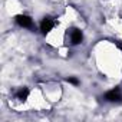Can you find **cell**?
I'll return each instance as SVG.
<instances>
[{
    "label": "cell",
    "instance_id": "cell-5",
    "mask_svg": "<svg viewBox=\"0 0 122 122\" xmlns=\"http://www.w3.org/2000/svg\"><path fill=\"white\" fill-rule=\"evenodd\" d=\"M16 96H17V99H19V101H26V99H27V96H29V89H27V88H22V89L17 92V95H16Z\"/></svg>",
    "mask_w": 122,
    "mask_h": 122
},
{
    "label": "cell",
    "instance_id": "cell-2",
    "mask_svg": "<svg viewBox=\"0 0 122 122\" xmlns=\"http://www.w3.org/2000/svg\"><path fill=\"white\" fill-rule=\"evenodd\" d=\"M16 22H17V25L22 26V27H27V29H30V27L33 26L32 19H30L29 16H26V15H19V16H16Z\"/></svg>",
    "mask_w": 122,
    "mask_h": 122
},
{
    "label": "cell",
    "instance_id": "cell-4",
    "mask_svg": "<svg viewBox=\"0 0 122 122\" xmlns=\"http://www.w3.org/2000/svg\"><path fill=\"white\" fill-rule=\"evenodd\" d=\"M83 40V35L79 29H72L71 30V42L73 45H79L81 42Z\"/></svg>",
    "mask_w": 122,
    "mask_h": 122
},
{
    "label": "cell",
    "instance_id": "cell-1",
    "mask_svg": "<svg viewBox=\"0 0 122 122\" xmlns=\"http://www.w3.org/2000/svg\"><path fill=\"white\" fill-rule=\"evenodd\" d=\"M105 99L108 102H121L122 101V92H121V89L119 88H115V89L106 92L105 93Z\"/></svg>",
    "mask_w": 122,
    "mask_h": 122
},
{
    "label": "cell",
    "instance_id": "cell-3",
    "mask_svg": "<svg viewBox=\"0 0 122 122\" xmlns=\"http://www.w3.org/2000/svg\"><path fill=\"white\" fill-rule=\"evenodd\" d=\"M53 20L50 19V17H45L43 20H42V23H40V30H42V33H49L52 29H53Z\"/></svg>",
    "mask_w": 122,
    "mask_h": 122
},
{
    "label": "cell",
    "instance_id": "cell-6",
    "mask_svg": "<svg viewBox=\"0 0 122 122\" xmlns=\"http://www.w3.org/2000/svg\"><path fill=\"white\" fill-rule=\"evenodd\" d=\"M66 81H68L69 83H72V85H79V81H78L76 78H68Z\"/></svg>",
    "mask_w": 122,
    "mask_h": 122
}]
</instances>
